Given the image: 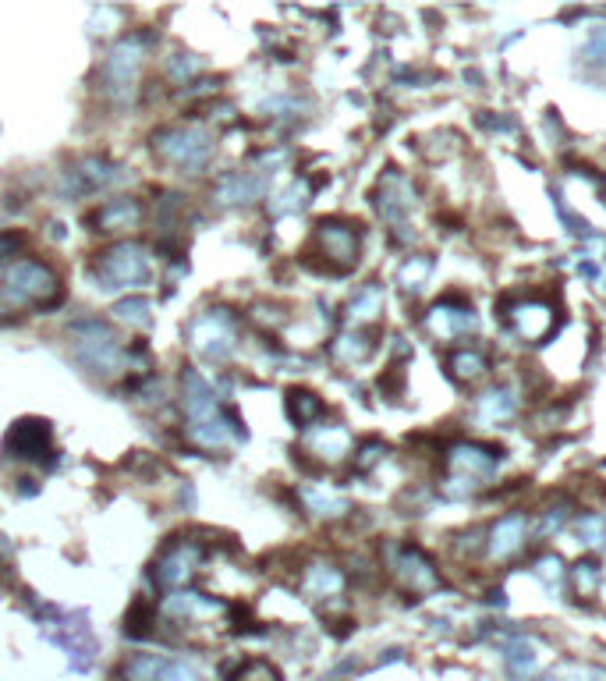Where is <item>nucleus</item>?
<instances>
[{"mask_svg":"<svg viewBox=\"0 0 606 681\" xmlns=\"http://www.w3.org/2000/svg\"><path fill=\"white\" fill-rule=\"evenodd\" d=\"M500 469V447L479 444V440H458L443 451V479L440 494L451 501L482 494Z\"/></svg>","mask_w":606,"mask_h":681,"instance_id":"1","label":"nucleus"},{"mask_svg":"<svg viewBox=\"0 0 606 681\" xmlns=\"http://www.w3.org/2000/svg\"><path fill=\"white\" fill-rule=\"evenodd\" d=\"M181 398H185L188 433H192L195 444L227 447V440H231V426H227L224 412H220L217 394L210 391V384H206L195 369H185V376H181Z\"/></svg>","mask_w":606,"mask_h":681,"instance_id":"2","label":"nucleus"},{"mask_svg":"<svg viewBox=\"0 0 606 681\" xmlns=\"http://www.w3.org/2000/svg\"><path fill=\"white\" fill-rule=\"evenodd\" d=\"M383 564L394 586L408 596H429L443 586L436 561L415 543H383Z\"/></svg>","mask_w":606,"mask_h":681,"instance_id":"3","label":"nucleus"},{"mask_svg":"<svg viewBox=\"0 0 606 681\" xmlns=\"http://www.w3.org/2000/svg\"><path fill=\"white\" fill-rule=\"evenodd\" d=\"M153 149L156 157L171 167H181L185 174H199L202 167L213 160V135L199 125H178V128H164V132L153 135Z\"/></svg>","mask_w":606,"mask_h":681,"instance_id":"4","label":"nucleus"},{"mask_svg":"<svg viewBox=\"0 0 606 681\" xmlns=\"http://www.w3.org/2000/svg\"><path fill=\"white\" fill-rule=\"evenodd\" d=\"M93 274L100 288L117 291V288H142L153 277V259L142 245L135 242H117L103 249L93 263Z\"/></svg>","mask_w":606,"mask_h":681,"instance_id":"5","label":"nucleus"},{"mask_svg":"<svg viewBox=\"0 0 606 681\" xmlns=\"http://www.w3.org/2000/svg\"><path fill=\"white\" fill-rule=\"evenodd\" d=\"M500 316H504L507 330L525 345H543L546 337L557 330V306L546 295H511L500 302Z\"/></svg>","mask_w":606,"mask_h":681,"instance_id":"6","label":"nucleus"},{"mask_svg":"<svg viewBox=\"0 0 606 681\" xmlns=\"http://www.w3.org/2000/svg\"><path fill=\"white\" fill-rule=\"evenodd\" d=\"M4 295L18 306H54L61 302V277L43 259H18L4 277Z\"/></svg>","mask_w":606,"mask_h":681,"instance_id":"7","label":"nucleus"},{"mask_svg":"<svg viewBox=\"0 0 606 681\" xmlns=\"http://www.w3.org/2000/svg\"><path fill=\"white\" fill-rule=\"evenodd\" d=\"M312 252L323 270L348 274L358 267V256H362V235L355 224H344V220H319L316 235H312Z\"/></svg>","mask_w":606,"mask_h":681,"instance_id":"8","label":"nucleus"},{"mask_svg":"<svg viewBox=\"0 0 606 681\" xmlns=\"http://www.w3.org/2000/svg\"><path fill=\"white\" fill-rule=\"evenodd\" d=\"M71 337H75L78 362L93 376H110L121 369V345H117L114 330L100 320H78L71 323Z\"/></svg>","mask_w":606,"mask_h":681,"instance_id":"9","label":"nucleus"},{"mask_svg":"<svg viewBox=\"0 0 606 681\" xmlns=\"http://www.w3.org/2000/svg\"><path fill=\"white\" fill-rule=\"evenodd\" d=\"M139 71H142V40L128 36L110 47V57L103 64V89L117 107H128L139 93Z\"/></svg>","mask_w":606,"mask_h":681,"instance_id":"10","label":"nucleus"},{"mask_svg":"<svg viewBox=\"0 0 606 681\" xmlns=\"http://www.w3.org/2000/svg\"><path fill=\"white\" fill-rule=\"evenodd\" d=\"M39 628L47 632L50 642H57V646L68 653L71 671H89V667H93L96 642H93V635H89L86 618H82V614L64 618V614H57V611H43L39 614Z\"/></svg>","mask_w":606,"mask_h":681,"instance_id":"11","label":"nucleus"},{"mask_svg":"<svg viewBox=\"0 0 606 681\" xmlns=\"http://www.w3.org/2000/svg\"><path fill=\"white\" fill-rule=\"evenodd\" d=\"M125 681H206L202 667L188 657H167V653H132L121 664Z\"/></svg>","mask_w":606,"mask_h":681,"instance_id":"12","label":"nucleus"},{"mask_svg":"<svg viewBox=\"0 0 606 681\" xmlns=\"http://www.w3.org/2000/svg\"><path fill=\"white\" fill-rule=\"evenodd\" d=\"M188 337H192V348L202 359H227L234 352V341H238V320H234L231 309H210L199 320H192Z\"/></svg>","mask_w":606,"mask_h":681,"instance_id":"13","label":"nucleus"},{"mask_svg":"<svg viewBox=\"0 0 606 681\" xmlns=\"http://www.w3.org/2000/svg\"><path fill=\"white\" fill-rule=\"evenodd\" d=\"M422 327L433 341H461V337L475 334L479 330V316H475L472 302H461V298H440L426 309L422 316Z\"/></svg>","mask_w":606,"mask_h":681,"instance_id":"14","label":"nucleus"},{"mask_svg":"<svg viewBox=\"0 0 606 681\" xmlns=\"http://www.w3.org/2000/svg\"><path fill=\"white\" fill-rule=\"evenodd\" d=\"M529 515L525 511H511V515H500L497 522L486 529V550L482 557L490 564H511L514 557L525 550L529 543Z\"/></svg>","mask_w":606,"mask_h":681,"instance_id":"15","label":"nucleus"},{"mask_svg":"<svg viewBox=\"0 0 606 681\" xmlns=\"http://www.w3.org/2000/svg\"><path fill=\"white\" fill-rule=\"evenodd\" d=\"M373 203H376V213H380L390 227H404L408 213L415 210V185L408 181V174L390 167V171H383L380 181H376Z\"/></svg>","mask_w":606,"mask_h":681,"instance_id":"16","label":"nucleus"},{"mask_svg":"<svg viewBox=\"0 0 606 681\" xmlns=\"http://www.w3.org/2000/svg\"><path fill=\"white\" fill-rule=\"evenodd\" d=\"M199 561H202V547H199V543L174 540L171 547L164 550V557L156 561V568H153L156 586H164V589L185 586V582L195 575V568H199Z\"/></svg>","mask_w":606,"mask_h":681,"instance_id":"17","label":"nucleus"},{"mask_svg":"<svg viewBox=\"0 0 606 681\" xmlns=\"http://www.w3.org/2000/svg\"><path fill=\"white\" fill-rule=\"evenodd\" d=\"M50 440H54V433H50V423H43V419H22V423H15L8 430V437H4V451H8V458H43V454H50Z\"/></svg>","mask_w":606,"mask_h":681,"instance_id":"18","label":"nucleus"},{"mask_svg":"<svg viewBox=\"0 0 606 681\" xmlns=\"http://www.w3.org/2000/svg\"><path fill=\"white\" fill-rule=\"evenodd\" d=\"M443 369H447V376H451L454 384L475 387V384H482V380L493 373V362H490V355L482 352V348L461 345V348H454V352H447Z\"/></svg>","mask_w":606,"mask_h":681,"instance_id":"19","label":"nucleus"},{"mask_svg":"<svg viewBox=\"0 0 606 681\" xmlns=\"http://www.w3.org/2000/svg\"><path fill=\"white\" fill-rule=\"evenodd\" d=\"M305 451L316 454L323 465H337L351 454V433L344 426H312L305 433Z\"/></svg>","mask_w":606,"mask_h":681,"instance_id":"20","label":"nucleus"},{"mask_svg":"<svg viewBox=\"0 0 606 681\" xmlns=\"http://www.w3.org/2000/svg\"><path fill=\"white\" fill-rule=\"evenodd\" d=\"M89 224H93V231H135L142 224V203L132 196L110 199L100 210L89 213Z\"/></svg>","mask_w":606,"mask_h":681,"instance_id":"21","label":"nucleus"},{"mask_svg":"<svg viewBox=\"0 0 606 681\" xmlns=\"http://www.w3.org/2000/svg\"><path fill=\"white\" fill-rule=\"evenodd\" d=\"M302 593L309 600H334V596L344 593V572L337 568L334 561H309L302 572Z\"/></svg>","mask_w":606,"mask_h":681,"instance_id":"22","label":"nucleus"},{"mask_svg":"<svg viewBox=\"0 0 606 681\" xmlns=\"http://www.w3.org/2000/svg\"><path fill=\"white\" fill-rule=\"evenodd\" d=\"M475 423L482 426H500V423H511L514 415H518V398H514L511 387H490L486 394L475 398Z\"/></svg>","mask_w":606,"mask_h":681,"instance_id":"23","label":"nucleus"},{"mask_svg":"<svg viewBox=\"0 0 606 681\" xmlns=\"http://www.w3.org/2000/svg\"><path fill=\"white\" fill-rule=\"evenodd\" d=\"M164 611L178 621H202V618H210V614H217L220 603L210 600V596H199V593H171L164 600Z\"/></svg>","mask_w":606,"mask_h":681,"instance_id":"24","label":"nucleus"},{"mask_svg":"<svg viewBox=\"0 0 606 681\" xmlns=\"http://www.w3.org/2000/svg\"><path fill=\"white\" fill-rule=\"evenodd\" d=\"M284 405H288V419L298 426V430H312V426L323 419V412H327V405L319 401V394L302 391V387H298V391H291Z\"/></svg>","mask_w":606,"mask_h":681,"instance_id":"25","label":"nucleus"},{"mask_svg":"<svg viewBox=\"0 0 606 681\" xmlns=\"http://www.w3.org/2000/svg\"><path fill=\"white\" fill-rule=\"evenodd\" d=\"M256 196H263V178H256V174H231V178H224L217 188V203L224 206L249 203V199Z\"/></svg>","mask_w":606,"mask_h":681,"instance_id":"26","label":"nucleus"},{"mask_svg":"<svg viewBox=\"0 0 606 681\" xmlns=\"http://www.w3.org/2000/svg\"><path fill=\"white\" fill-rule=\"evenodd\" d=\"M78 178V192H96V188L110 185V181L121 178V171H117V164H110V160H100V157H86L82 164H78V171H71Z\"/></svg>","mask_w":606,"mask_h":681,"instance_id":"27","label":"nucleus"},{"mask_svg":"<svg viewBox=\"0 0 606 681\" xmlns=\"http://www.w3.org/2000/svg\"><path fill=\"white\" fill-rule=\"evenodd\" d=\"M380 313H383V288H380V284H369V288H362L348 302V323H351V327L373 323Z\"/></svg>","mask_w":606,"mask_h":681,"instance_id":"28","label":"nucleus"},{"mask_svg":"<svg viewBox=\"0 0 606 681\" xmlns=\"http://www.w3.org/2000/svg\"><path fill=\"white\" fill-rule=\"evenodd\" d=\"M373 348H376L373 334H366V330H344V334L334 341V359L344 362V366H351V362L369 359Z\"/></svg>","mask_w":606,"mask_h":681,"instance_id":"29","label":"nucleus"},{"mask_svg":"<svg viewBox=\"0 0 606 681\" xmlns=\"http://www.w3.org/2000/svg\"><path fill=\"white\" fill-rule=\"evenodd\" d=\"M571 589H575V596L578 600H585V603H592L599 596V589H603V572H599V564L596 561H578L575 568H571Z\"/></svg>","mask_w":606,"mask_h":681,"instance_id":"30","label":"nucleus"},{"mask_svg":"<svg viewBox=\"0 0 606 681\" xmlns=\"http://www.w3.org/2000/svg\"><path fill=\"white\" fill-rule=\"evenodd\" d=\"M302 501H305V508L319 518H337L348 511V501H344L341 494H334V490H323V486H305Z\"/></svg>","mask_w":606,"mask_h":681,"instance_id":"31","label":"nucleus"},{"mask_svg":"<svg viewBox=\"0 0 606 681\" xmlns=\"http://www.w3.org/2000/svg\"><path fill=\"white\" fill-rule=\"evenodd\" d=\"M429 274H433V259H429V256H412L401 270H397V284H401L408 295H419V291L426 288Z\"/></svg>","mask_w":606,"mask_h":681,"instance_id":"32","label":"nucleus"},{"mask_svg":"<svg viewBox=\"0 0 606 681\" xmlns=\"http://www.w3.org/2000/svg\"><path fill=\"white\" fill-rule=\"evenodd\" d=\"M568 518H571V504H568V501L550 504V508H543V515H539L536 536H539V540H550V536H557L560 529L568 525Z\"/></svg>","mask_w":606,"mask_h":681,"instance_id":"33","label":"nucleus"},{"mask_svg":"<svg viewBox=\"0 0 606 681\" xmlns=\"http://www.w3.org/2000/svg\"><path fill=\"white\" fill-rule=\"evenodd\" d=\"M532 572H536V579L550 589L564 586V579H568V568H564V561H560L557 554H543L536 564H532Z\"/></svg>","mask_w":606,"mask_h":681,"instance_id":"34","label":"nucleus"},{"mask_svg":"<svg viewBox=\"0 0 606 681\" xmlns=\"http://www.w3.org/2000/svg\"><path fill=\"white\" fill-rule=\"evenodd\" d=\"M582 64L585 68H606V25H599V29H592L585 36Z\"/></svg>","mask_w":606,"mask_h":681,"instance_id":"35","label":"nucleus"},{"mask_svg":"<svg viewBox=\"0 0 606 681\" xmlns=\"http://www.w3.org/2000/svg\"><path fill=\"white\" fill-rule=\"evenodd\" d=\"M231 681H284V678H280V671L270 660H245V664L231 674Z\"/></svg>","mask_w":606,"mask_h":681,"instance_id":"36","label":"nucleus"},{"mask_svg":"<svg viewBox=\"0 0 606 681\" xmlns=\"http://www.w3.org/2000/svg\"><path fill=\"white\" fill-rule=\"evenodd\" d=\"M578 540L585 543V547H599V543L606 540V515H599V511H592V515H582L578 518Z\"/></svg>","mask_w":606,"mask_h":681,"instance_id":"37","label":"nucleus"},{"mask_svg":"<svg viewBox=\"0 0 606 681\" xmlns=\"http://www.w3.org/2000/svg\"><path fill=\"white\" fill-rule=\"evenodd\" d=\"M114 320L132 323V327H139V323H149V302H146V298H125V302H117V306H114Z\"/></svg>","mask_w":606,"mask_h":681,"instance_id":"38","label":"nucleus"},{"mask_svg":"<svg viewBox=\"0 0 606 681\" xmlns=\"http://www.w3.org/2000/svg\"><path fill=\"white\" fill-rule=\"evenodd\" d=\"M482 550H486V529H468V533H461L458 540H454V554H458L461 561L482 557Z\"/></svg>","mask_w":606,"mask_h":681,"instance_id":"39","label":"nucleus"},{"mask_svg":"<svg viewBox=\"0 0 606 681\" xmlns=\"http://www.w3.org/2000/svg\"><path fill=\"white\" fill-rule=\"evenodd\" d=\"M305 199H309V185H305V181H295L288 192H280V203H273V210H277V213H295V210H302V206H305Z\"/></svg>","mask_w":606,"mask_h":681,"instance_id":"40","label":"nucleus"},{"mask_svg":"<svg viewBox=\"0 0 606 681\" xmlns=\"http://www.w3.org/2000/svg\"><path fill=\"white\" fill-rule=\"evenodd\" d=\"M387 458V447L380 444V440H369L362 451H358V458H355V469L358 472H369V469H376V465Z\"/></svg>","mask_w":606,"mask_h":681,"instance_id":"41","label":"nucleus"},{"mask_svg":"<svg viewBox=\"0 0 606 681\" xmlns=\"http://www.w3.org/2000/svg\"><path fill=\"white\" fill-rule=\"evenodd\" d=\"M22 249H25V235H18V231H0V267H4L8 259H15Z\"/></svg>","mask_w":606,"mask_h":681,"instance_id":"42","label":"nucleus"},{"mask_svg":"<svg viewBox=\"0 0 606 681\" xmlns=\"http://www.w3.org/2000/svg\"><path fill=\"white\" fill-rule=\"evenodd\" d=\"M192 71H199V61H195L192 54H178L174 61H167V75H171L174 82H185Z\"/></svg>","mask_w":606,"mask_h":681,"instance_id":"43","label":"nucleus"},{"mask_svg":"<svg viewBox=\"0 0 606 681\" xmlns=\"http://www.w3.org/2000/svg\"><path fill=\"white\" fill-rule=\"evenodd\" d=\"M507 660H511L514 671H532V667H536V657H532L529 650H521V646H518V650L507 653Z\"/></svg>","mask_w":606,"mask_h":681,"instance_id":"44","label":"nucleus"},{"mask_svg":"<svg viewBox=\"0 0 606 681\" xmlns=\"http://www.w3.org/2000/svg\"><path fill=\"white\" fill-rule=\"evenodd\" d=\"M603 199H606V174H603Z\"/></svg>","mask_w":606,"mask_h":681,"instance_id":"45","label":"nucleus"}]
</instances>
